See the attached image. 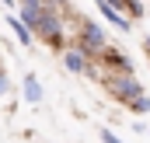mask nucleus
<instances>
[{"label": "nucleus", "mask_w": 150, "mask_h": 143, "mask_svg": "<svg viewBox=\"0 0 150 143\" xmlns=\"http://www.w3.org/2000/svg\"><path fill=\"white\" fill-rule=\"evenodd\" d=\"M108 42H105V32L94 25V21H84V35H80V42H77V49L84 52V56H91V52H101Z\"/></svg>", "instance_id": "1"}, {"label": "nucleus", "mask_w": 150, "mask_h": 143, "mask_svg": "<svg viewBox=\"0 0 150 143\" xmlns=\"http://www.w3.org/2000/svg\"><path fill=\"white\" fill-rule=\"evenodd\" d=\"M32 32L42 35V38H59V18H56V11L38 7V11H35V21H32Z\"/></svg>", "instance_id": "2"}, {"label": "nucleus", "mask_w": 150, "mask_h": 143, "mask_svg": "<svg viewBox=\"0 0 150 143\" xmlns=\"http://www.w3.org/2000/svg\"><path fill=\"white\" fill-rule=\"evenodd\" d=\"M112 94L119 101H129V98H136V94H143V87H140V80L133 77V70L122 73V77H115L112 80Z\"/></svg>", "instance_id": "3"}, {"label": "nucleus", "mask_w": 150, "mask_h": 143, "mask_svg": "<svg viewBox=\"0 0 150 143\" xmlns=\"http://www.w3.org/2000/svg\"><path fill=\"white\" fill-rule=\"evenodd\" d=\"M63 67H67L70 73H87V56H84L77 45H70V49L63 52Z\"/></svg>", "instance_id": "4"}, {"label": "nucleus", "mask_w": 150, "mask_h": 143, "mask_svg": "<svg viewBox=\"0 0 150 143\" xmlns=\"http://www.w3.org/2000/svg\"><path fill=\"white\" fill-rule=\"evenodd\" d=\"M25 101L28 105H38L42 101V84L35 80V73H25Z\"/></svg>", "instance_id": "5"}, {"label": "nucleus", "mask_w": 150, "mask_h": 143, "mask_svg": "<svg viewBox=\"0 0 150 143\" xmlns=\"http://www.w3.org/2000/svg\"><path fill=\"white\" fill-rule=\"evenodd\" d=\"M7 25H11V32L18 35V42H21V45H32V32L25 28V21H21V18H7Z\"/></svg>", "instance_id": "6"}, {"label": "nucleus", "mask_w": 150, "mask_h": 143, "mask_svg": "<svg viewBox=\"0 0 150 143\" xmlns=\"http://www.w3.org/2000/svg\"><path fill=\"white\" fill-rule=\"evenodd\" d=\"M126 105L133 108V112H140V115H143V112H150V98H147V94H136V98H129Z\"/></svg>", "instance_id": "7"}, {"label": "nucleus", "mask_w": 150, "mask_h": 143, "mask_svg": "<svg viewBox=\"0 0 150 143\" xmlns=\"http://www.w3.org/2000/svg\"><path fill=\"white\" fill-rule=\"evenodd\" d=\"M101 143H122V140H119V136H115L112 129H101Z\"/></svg>", "instance_id": "8"}, {"label": "nucleus", "mask_w": 150, "mask_h": 143, "mask_svg": "<svg viewBox=\"0 0 150 143\" xmlns=\"http://www.w3.org/2000/svg\"><path fill=\"white\" fill-rule=\"evenodd\" d=\"M7 91H11V80H7V77L0 73V94H7Z\"/></svg>", "instance_id": "9"}, {"label": "nucleus", "mask_w": 150, "mask_h": 143, "mask_svg": "<svg viewBox=\"0 0 150 143\" xmlns=\"http://www.w3.org/2000/svg\"><path fill=\"white\" fill-rule=\"evenodd\" d=\"M25 7H42V0H21Z\"/></svg>", "instance_id": "10"}, {"label": "nucleus", "mask_w": 150, "mask_h": 143, "mask_svg": "<svg viewBox=\"0 0 150 143\" xmlns=\"http://www.w3.org/2000/svg\"><path fill=\"white\" fill-rule=\"evenodd\" d=\"M108 4H112V7H119V11H122V4H126V0H108Z\"/></svg>", "instance_id": "11"}, {"label": "nucleus", "mask_w": 150, "mask_h": 143, "mask_svg": "<svg viewBox=\"0 0 150 143\" xmlns=\"http://www.w3.org/2000/svg\"><path fill=\"white\" fill-rule=\"evenodd\" d=\"M143 49H147V56H150V35H147V38H143Z\"/></svg>", "instance_id": "12"}, {"label": "nucleus", "mask_w": 150, "mask_h": 143, "mask_svg": "<svg viewBox=\"0 0 150 143\" xmlns=\"http://www.w3.org/2000/svg\"><path fill=\"white\" fill-rule=\"evenodd\" d=\"M52 4H56V7H67V0H52Z\"/></svg>", "instance_id": "13"}, {"label": "nucleus", "mask_w": 150, "mask_h": 143, "mask_svg": "<svg viewBox=\"0 0 150 143\" xmlns=\"http://www.w3.org/2000/svg\"><path fill=\"white\" fill-rule=\"evenodd\" d=\"M4 4H14V0H4Z\"/></svg>", "instance_id": "14"}]
</instances>
